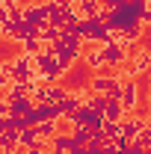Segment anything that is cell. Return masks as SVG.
<instances>
[{"instance_id": "3957f363", "label": "cell", "mask_w": 151, "mask_h": 154, "mask_svg": "<svg viewBox=\"0 0 151 154\" xmlns=\"http://www.w3.org/2000/svg\"><path fill=\"white\" fill-rule=\"evenodd\" d=\"M101 57H104V65H113V68H122L128 62V54L122 48V42H110L101 48Z\"/></svg>"}, {"instance_id": "8fae6325", "label": "cell", "mask_w": 151, "mask_h": 154, "mask_svg": "<svg viewBox=\"0 0 151 154\" xmlns=\"http://www.w3.org/2000/svg\"><path fill=\"white\" fill-rule=\"evenodd\" d=\"M128 3H133V6H145L148 0H128Z\"/></svg>"}, {"instance_id": "5b68a950", "label": "cell", "mask_w": 151, "mask_h": 154, "mask_svg": "<svg viewBox=\"0 0 151 154\" xmlns=\"http://www.w3.org/2000/svg\"><path fill=\"white\" fill-rule=\"evenodd\" d=\"M39 139H45V136L39 134V128H36V125H30V128L18 131V145H21V148H33Z\"/></svg>"}, {"instance_id": "30bf717a", "label": "cell", "mask_w": 151, "mask_h": 154, "mask_svg": "<svg viewBox=\"0 0 151 154\" xmlns=\"http://www.w3.org/2000/svg\"><path fill=\"white\" fill-rule=\"evenodd\" d=\"M3 116H9V101L0 95V119H3Z\"/></svg>"}, {"instance_id": "4fadbf2b", "label": "cell", "mask_w": 151, "mask_h": 154, "mask_svg": "<svg viewBox=\"0 0 151 154\" xmlns=\"http://www.w3.org/2000/svg\"><path fill=\"white\" fill-rule=\"evenodd\" d=\"M148 3H151V0H148Z\"/></svg>"}, {"instance_id": "52a82bcc", "label": "cell", "mask_w": 151, "mask_h": 154, "mask_svg": "<svg viewBox=\"0 0 151 154\" xmlns=\"http://www.w3.org/2000/svg\"><path fill=\"white\" fill-rule=\"evenodd\" d=\"M21 48H24V54H27V57H36V54H42L45 42H42L39 36H30V38H24V42H21Z\"/></svg>"}, {"instance_id": "ba28073f", "label": "cell", "mask_w": 151, "mask_h": 154, "mask_svg": "<svg viewBox=\"0 0 151 154\" xmlns=\"http://www.w3.org/2000/svg\"><path fill=\"white\" fill-rule=\"evenodd\" d=\"M80 57H83V62H86L89 68H95V71L107 68V65H104V57H101V51H89V54H80Z\"/></svg>"}, {"instance_id": "8992f818", "label": "cell", "mask_w": 151, "mask_h": 154, "mask_svg": "<svg viewBox=\"0 0 151 154\" xmlns=\"http://www.w3.org/2000/svg\"><path fill=\"white\" fill-rule=\"evenodd\" d=\"M125 116H128L125 107H122L116 98H110V101H107V110H104V122H122Z\"/></svg>"}, {"instance_id": "7a4b0ae2", "label": "cell", "mask_w": 151, "mask_h": 154, "mask_svg": "<svg viewBox=\"0 0 151 154\" xmlns=\"http://www.w3.org/2000/svg\"><path fill=\"white\" fill-rule=\"evenodd\" d=\"M119 104L125 107V113H133L136 104H139V77L122 83V92H119Z\"/></svg>"}, {"instance_id": "6da1fadb", "label": "cell", "mask_w": 151, "mask_h": 154, "mask_svg": "<svg viewBox=\"0 0 151 154\" xmlns=\"http://www.w3.org/2000/svg\"><path fill=\"white\" fill-rule=\"evenodd\" d=\"M89 92L92 95H107V98H116L119 101V92H122V83L116 77H104V74H95L89 80Z\"/></svg>"}, {"instance_id": "7c38bea8", "label": "cell", "mask_w": 151, "mask_h": 154, "mask_svg": "<svg viewBox=\"0 0 151 154\" xmlns=\"http://www.w3.org/2000/svg\"><path fill=\"white\" fill-rule=\"evenodd\" d=\"M0 38H3V27H0Z\"/></svg>"}, {"instance_id": "9c48e42d", "label": "cell", "mask_w": 151, "mask_h": 154, "mask_svg": "<svg viewBox=\"0 0 151 154\" xmlns=\"http://www.w3.org/2000/svg\"><path fill=\"white\" fill-rule=\"evenodd\" d=\"M136 24H139V27H151V3H145V6L139 9V15H136Z\"/></svg>"}, {"instance_id": "277c9868", "label": "cell", "mask_w": 151, "mask_h": 154, "mask_svg": "<svg viewBox=\"0 0 151 154\" xmlns=\"http://www.w3.org/2000/svg\"><path fill=\"white\" fill-rule=\"evenodd\" d=\"M131 71H133L136 77H139V74H148V71H151V54H148V51L131 54Z\"/></svg>"}]
</instances>
